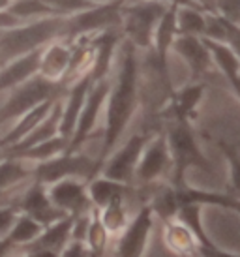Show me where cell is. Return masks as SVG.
<instances>
[{
    "label": "cell",
    "mask_w": 240,
    "mask_h": 257,
    "mask_svg": "<svg viewBox=\"0 0 240 257\" xmlns=\"http://www.w3.org/2000/svg\"><path fill=\"white\" fill-rule=\"evenodd\" d=\"M96 160L86 156L83 152H62L57 156L43 160L34 164L32 180L43 186H49L62 179H81L88 182L92 177H96Z\"/></svg>",
    "instance_id": "8992f818"
},
{
    "label": "cell",
    "mask_w": 240,
    "mask_h": 257,
    "mask_svg": "<svg viewBox=\"0 0 240 257\" xmlns=\"http://www.w3.org/2000/svg\"><path fill=\"white\" fill-rule=\"evenodd\" d=\"M197 257H240V255L238 253H233V251L221 250L212 240H208L205 244H197Z\"/></svg>",
    "instance_id": "836d02e7"
},
{
    "label": "cell",
    "mask_w": 240,
    "mask_h": 257,
    "mask_svg": "<svg viewBox=\"0 0 240 257\" xmlns=\"http://www.w3.org/2000/svg\"><path fill=\"white\" fill-rule=\"evenodd\" d=\"M68 145H70V139H66L62 136H57L49 139V141H43V143L36 145V147H30V149L23 150L19 154H14V156H21L25 160H29L32 164H38V162H43V160H49V158L57 156V154H62L68 150Z\"/></svg>",
    "instance_id": "4316f807"
},
{
    "label": "cell",
    "mask_w": 240,
    "mask_h": 257,
    "mask_svg": "<svg viewBox=\"0 0 240 257\" xmlns=\"http://www.w3.org/2000/svg\"><path fill=\"white\" fill-rule=\"evenodd\" d=\"M86 192L90 197V203L94 208H103L109 205L111 201L118 199V197H126L128 186L116 180H111L103 177V175H96L86 182Z\"/></svg>",
    "instance_id": "44dd1931"
},
{
    "label": "cell",
    "mask_w": 240,
    "mask_h": 257,
    "mask_svg": "<svg viewBox=\"0 0 240 257\" xmlns=\"http://www.w3.org/2000/svg\"><path fill=\"white\" fill-rule=\"evenodd\" d=\"M71 225H73V216H64L60 220L45 225L36 240L17 248L21 251H45L58 255L64 250V246L71 240Z\"/></svg>",
    "instance_id": "5bb4252c"
},
{
    "label": "cell",
    "mask_w": 240,
    "mask_h": 257,
    "mask_svg": "<svg viewBox=\"0 0 240 257\" xmlns=\"http://www.w3.org/2000/svg\"><path fill=\"white\" fill-rule=\"evenodd\" d=\"M171 51H175L184 60V64L188 66L191 77L190 81H201L214 68L210 51H208L205 40L201 36L177 34L173 43H171Z\"/></svg>",
    "instance_id": "7c38bea8"
},
{
    "label": "cell",
    "mask_w": 240,
    "mask_h": 257,
    "mask_svg": "<svg viewBox=\"0 0 240 257\" xmlns=\"http://www.w3.org/2000/svg\"><path fill=\"white\" fill-rule=\"evenodd\" d=\"M165 173H171L169 147H167L165 134H156L147 141L145 149H143L137 169H135L134 182L150 186L158 179H162Z\"/></svg>",
    "instance_id": "30bf717a"
},
{
    "label": "cell",
    "mask_w": 240,
    "mask_h": 257,
    "mask_svg": "<svg viewBox=\"0 0 240 257\" xmlns=\"http://www.w3.org/2000/svg\"><path fill=\"white\" fill-rule=\"evenodd\" d=\"M71 60V47L62 42H51L47 49L40 53V66H38V75L62 83L64 75L70 68Z\"/></svg>",
    "instance_id": "2e32d148"
},
{
    "label": "cell",
    "mask_w": 240,
    "mask_h": 257,
    "mask_svg": "<svg viewBox=\"0 0 240 257\" xmlns=\"http://www.w3.org/2000/svg\"><path fill=\"white\" fill-rule=\"evenodd\" d=\"M51 203L68 216H79L90 212L92 203L86 192V182L81 179H62L45 186Z\"/></svg>",
    "instance_id": "8fae6325"
},
{
    "label": "cell",
    "mask_w": 240,
    "mask_h": 257,
    "mask_svg": "<svg viewBox=\"0 0 240 257\" xmlns=\"http://www.w3.org/2000/svg\"><path fill=\"white\" fill-rule=\"evenodd\" d=\"M8 12L17 19H32V17H49L53 12L43 0H12Z\"/></svg>",
    "instance_id": "f1b7e54d"
},
{
    "label": "cell",
    "mask_w": 240,
    "mask_h": 257,
    "mask_svg": "<svg viewBox=\"0 0 240 257\" xmlns=\"http://www.w3.org/2000/svg\"><path fill=\"white\" fill-rule=\"evenodd\" d=\"M32 173H34L32 162L21 156L8 154V158L0 160V192L29 184Z\"/></svg>",
    "instance_id": "d6986e66"
},
{
    "label": "cell",
    "mask_w": 240,
    "mask_h": 257,
    "mask_svg": "<svg viewBox=\"0 0 240 257\" xmlns=\"http://www.w3.org/2000/svg\"><path fill=\"white\" fill-rule=\"evenodd\" d=\"M149 207L152 208V212H154L156 216H160L163 221L173 220L178 212V207H180L177 188L173 184L158 186L154 192H152Z\"/></svg>",
    "instance_id": "603a6c76"
},
{
    "label": "cell",
    "mask_w": 240,
    "mask_h": 257,
    "mask_svg": "<svg viewBox=\"0 0 240 257\" xmlns=\"http://www.w3.org/2000/svg\"><path fill=\"white\" fill-rule=\"evenodd\" d=\"M203 96H205V85L201 81H190L180 90H173L167 113L171 118H182L191 122L199 103L203 101Z\"/></svg>",
    "instance_id": "e0dca14e"
},
{
    "label": "cell",
    "mask_w": 240,
    "mask_h": 257,
    "mask_svg": "<svg viewBox=\"0 0 240 257\" xmlns=\"http://www.w3.org/2000/svg\"><path fill=\"white\" fill-rule=\"evenodd\" d=\"M15 248H17V246H14V244L8 240L6 236H4V238H0V257H14Z\"/></svg>",
    "instance_id": "e575fe53"
},
{
    "label": "cell",
    "mask_w": 240,
    "mask_h": 257,
    "mask_svg": "<svg viewBox=\"0 0 240 257\" xmlns=\"http://www.w3.org/2000/svg\"><path fill=\"white\" fill-rule=\"evenodd\" d=\"M118 53L122 60L118 62V72L114 75V81H111L109 94H107L103 145L99 150V156L96 158V173H99L101 164L114 150L116 143L120 141V137L124 136V132L139 107L141 83H139L137 49L122 38V43H118Z\"/></svg>",
    "instance_id": "6da1fadb"
},
{
    "label": "cell",
    "mask_w": 240,
    "mask_h": 257,
    "mask_svg": "<svg viewBox=\"0 0 240 257\" xmlns=\"http://www.w3.org/2000/svg\"><path fill=\"white\" fill-rule=\"evenodd\" d=\"M58 257H94L83 240H70L64 246V250L58 253Z\"/></svg>",
    "instance_id": "d6a6232c"
},
{
    "label": "cell",
    "mask_w": 240,
    "mask_h": 257,
    "mask_svg": "<svg viewBox=\"0 0 240 257\" xmlns=\"http://www.w3.org/2000/svg\"><path fill=\"white\" fill-rule=\"evenodd\" d=\"M149 139L150 136L147 134H134L120 149L113 150L107 156V160L99 167V173L107 179L122 182L126 186L134 184L135 169H137L141 152Z\"/></svg>",
    "instance_id": "52a82bcc"
},
{
    "label": "cell",
    "mask_w": 240,
    "mask_h": 257,
    "mask_svg": "<svg viewBox=\"0 0 240 257\" xmlns=\"http://www.w3.org/2000/svg\"><path fill=\"white\" fill-rule=\"evenodd\" d=\"M42 231H43V225L40 221H36L34 218H30V216L19 212L17 220H15V223L12 225L6 238L14 244V246H27V244H30L32 240H36Z\"/></svg>",
    "instance_id": "484cf974"
},
{
    "label": "cell",
    "mask_w": 240,
    "mask_h": 257,
    "mask_svg": "<svg viewBox=\"0 0 240 257\" xmlns=\"http://www.w3.org/2000/svg\"><path fill=\"white\" fill-rule=\"evenodd\" d=\"M109 233L107 229L103 227V223L99 221L98 216V208H92L90 214V223H88V229H86V236H85V244L88 246V250L94 257H105L107 244H109Z\"/></svg>",
    "instance_id": "83f0119b"
},
{
    "label": "cell",
    "mask_w": 240,
    "mask_h": 257,
    "mask_svg": "<svg viewBox=\"0 0 240 257\" xmlns=\"http://www.w3.org/2000/svg\"><path fill=\"white\" fill-rule=\"evenodd\" d=\"M124 199L126 197H118V199L111 201L109 205H105L103 208H98L99 221L103 223V227L107 229V233L113 235H120L124 227L128 225V212L124 207Z\"/></svg>",
    "instance_id": "d4e9b609"
},
{
    "label": "cell",
    "mask_w": 240,
    "mask_h": 257,
    "mask_svg": "<svg viewBox=\"0 0 240 257\" xmlns=\"http://www.w3.org/2000/svg\"><path fill=\"white\" fill-rule=\"evenodd\" d=\"M167 147L171 154V184L177 190L186 188V171L195 167L203 171H210V164L199 147L190 120L171 118L165 132Z\"/></svg>",
    "instance_id": "7a4b0ae2"
},
{
    "label": "cell",
    "mask_w": 240,
    "mask_h": 257,
    "mask_svg": "<svg viewBox=\"0 0 240 257\" xmlns=\"http://www.w3.org/2000/svg\"><path fill=\"white\" fill-rule=\"evenodd\" d=\"M171 2L167 0H126L122 4L120 34L137 51L152 47L154 32Z\"/></svg>",
    "instance_id": "3957f363"
},
{
    "label": "cell",
    "mask_w": 240,
    "mask_h": 257,
    "mask_svg": "<svg viewBox=\"0 0 240 257\" xmlns=\"http://www.w3.org/2000/svg\"><path fill=\"white\" fill-rule=\"evenodd\" d=\"M66 27H68L66 17L49 15L38 19L32 25L10 30L0 40V62L38 51V47L51 43L60 34H66Z\"/></svg>",
    "instance_id": "5b68a950"
},
{
    "label": "cell",
    "mask_w": 240,
    "mask_h": 257,
    "mask_svg": "<svg viewBox=\"0 0 240 257\" xmlns=\"http://www.w3.org/2000/svg\"><path fill=\"white\" fill-rule=\"evenodd\" d=\"M218 147L229 164V188H231L229 195L240 197V152L229 143H225L223 139H218Z\"/></svg>",
    "instance_id": "f546056e"
},
{
    "label": "cell",
    "mask_w": 240,
    "mask_h": 257,
    "mask_svg": "<svg viewBox=\"0 0 240 257\" xmlns=\"http://www.w3.org/2000/svg\"><path fill=\"white\" fill-rule=\"evenodd\" d=\"M109 86H111V79L109 77L94 81L90 85L88 94H86V98H85V103H83V109H81V113H79L77 124H75V130H73V136H71L70 145H68V152H75V150L81 149L83 143H86V139L92 136V132L96 130L99 114L105 109Z\"/></svg>",
    "instance_id": "ba28073f"
},
{
    "label": "cell",
    "mask_w": 240,
    "mask_h": 257,
    "mask_svg": "<svg viewBox=\"0 0 240 257\" xmlns=\"http://www.w3.org/2000/svg\"><path fill=\"white\" fill-rule=\"evenodd\" d=\"M43 2L49 6L53 15H58V17H71L79 12H85L88 8L96 6L88 0H43Z\"/></svg>",
    "instance_id": "4dcf8cb0"
},
{
    "label": "cell",
    "mask_w": 240,
    "mask_h": 257,
    "mask_svg": "<svg viewBox=\"0 0 240 257\" xmlns=\"http://www.w3.org/2000/svg\"><path fill=\"white\" fill-rule=\"evenodd\" d=\"M191 257H197V255H191Z\"/></svg>",
    "instance_id": "74e56055"
},
{
    "label": "cell",
    "mask_w": 240,
    "mask_h": 257,
    "mask_svg": "<svg viewBox=\"0 0 240 257\" xmlns=\"http://www.w3.org/2000/svg\"><path fill=\"white\" fill-rule=\"evenodd\" d=\"M206 32V12L195 6H177V34L205 36Z\"/></svg>",
    "instance_id": "cb8c5ba5"
},
{
    "label": "cell",
    "mask_w": 240,
    "mask_h": 257,
    "mask_svg": "<svg viewBox=\"0 0 240 257\" xmlns=\"http://www.w3.org/2000/svg\"><path fill=\"white\" fill-rule=\"evenodd\" d=\"M229 85L233 86V90L236 92V96H238V100H240V73L233 79V81H231V83H229Z\"/></svg>",
    "instance_id": "d590c367"
},
{
    "label": "cell",
    "mask_w": 240,
    "mask_h": 257,
    "mask_svg": "<svg viewBox=\"0 0 240 257\" xmlns=\"http://www.w3.org/2000/svg\"><path fill=\"white\" fill-rule=\"evenodd\" d=\"M203 40H205L206 47L210 51L214 68H218L219 72L223 73V77L231 83V81L240 73L238 57H236L233 51H231V47L225 45L223 42H216V40H210V38H203Z\"/></svg>",
    "instance_id": "7402d4cb"
},
{
    "label": "cell",
    "mask_w": 240,
    "mask_h": 257,
    "mask_svg": "<svg viewBox=\"0 0 240 257\" xmlns=\"http://www.w3.org/2000/svg\"><path fill=\"white\" fill-rule=\"evenodd\" d=\"M17 216H19L17 203H10V205H2L0 207V238L8 236L12 225L17 220Z\"/></svg>",
    "instance_id": "1f68e13d"
},
{
    "label": "cell",
    "mask_w": 240,
    "mask_h": 257,
    "mask_svg": "<svg viewBox=\"0 0 240 257\" xmlns=\"http://www.w3.org/2000/svg\"><path fill=\"white\" fill-rule=\"evenodd\" d=\"M17 208H19V212L40 221L43 227L53 223V221L60 220L64 216H68L51 203L49 195H47V188L40 182H36V180L29 182L23 188L21 195L17 199Z\"/></svg>",
    "instance_id": "4fadbf2b"
},
{
    "label": "cell",
    "mask_w": 240,
    "mask_h": 257,
    "mask_svg": "<svg viewBox=\"0 0 240 257\" xmlns=\"http://www.w3.org/2000/svg\"><path fill=\"white\" fill-rule=\"evenodd\" d=\"M154 227V212L149 205L141 207L132 221H128L124 231L116 235L114 244V257H143L147 244H149L150 233Z\"/></svg>",
    "instance_id": "9c48e42d"
},
{
    "label": "cell",
    "mask_w": 240,
    "mask_h": 257,
    "mask_svg": "<svg viewBox=\"0 0 240 257\" xmlns=\"http://www.w3.org/2000/svg\"><path fill=\"white\" fill-rule=\"evenodd\" d=\"M163 242L167 246V250L178 257L197 255V238L191 233V229L177 218L165 221Z\"/></svg>",
    "instance_id": "ac0fdd59"
},
{
    "label": "cell",
    "mask_w": 240,
    "mask_h": 257,
    "mask_svg": "<svg viewBox=\"0 0 240 257\" xmlns=\"http://www.w3.org/2000/svg\"><path fill=\"white\" fill-rule=\"evenodd\" d=\"M178 201L182 203H197V205H210V207L219 208H229L236 214H240V197H233L229 193H219V192H206V190H195V188H180L177 190Z\"/></svg>",
    "instance_id": "ffe728a7"
},
{
    "label": "cell",
    "mask_w": 240,
    "mask_h": 257,
    "mask_svg": "<svg viewBox=\"0 0 240 257\" xmlns=\"http://www.w3.org/2000/svg\"><path fill=\"white\" fill-rule=\"evenodd\" d=\"M90 85L92 79L90 73H88L85 77L77 79L75 83H71L70 88H68L66 101H62V116H60V136L66 137V139H71V136H73L79 113L83 109V103H85Z\"/></svg>",
    "instance_id": "9a60e30c"
},
{
    "label": "cell",
    "mask_w": 240,
    "mask_h": 257,
    "mask_svg": "<svg viewBox=\"0 0 240 257\" xmlns=\"http://www.w3.org/2000/svg\"><path fill=\"white\" fill-rule=\"evenodd\" d=\"M62 88V83L49 81L38 73L27 79L19 86H15L14 90H10L6 94V98H2V103H0V134L6 126L8 130L12 128L17 118H21L23 114L29 113L36 105H40L47 100L60 98Z\"/></svg>",
    "instance_id": "277c9868"
},
{
    "label": "cell",
    "mask_w": 240,
    "mask_h": 257,
    "mask_svg": "<svg viewBox=\"0 0 240 257\" xmlns=\"http://www.w3.org/2000/svg\"><path fill=\"white\" fill-rule=\"evenodd\" d=\"M92 4H109V2H118V0H88Z\"/></svg>",
    "instance_id": "8d00e7d4"
}]
</instances>
